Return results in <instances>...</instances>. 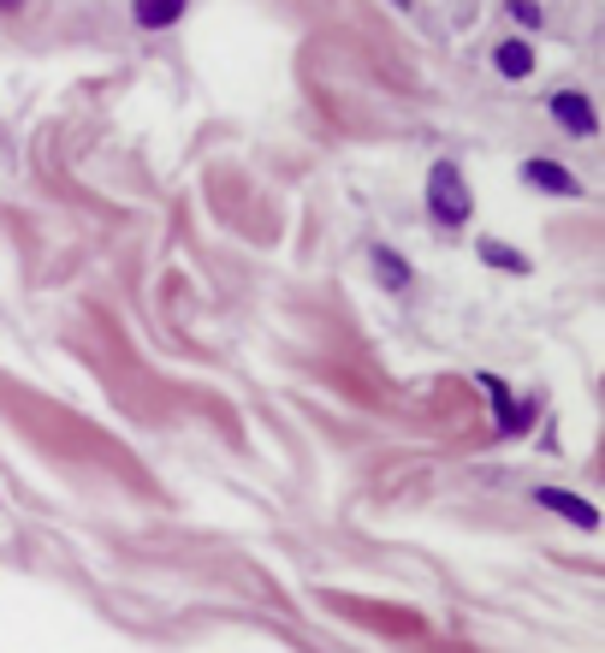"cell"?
<instances>
[{"mask_svg":"<svg viewBox=\"0 0 605 653\" xmlns=\"http://www.w3.org/2000/svg\"><path fill=\"white\" fill-rule=\"evenodd\" d=\"M427 208H434L439 226H463V220H469V184H463L458 161H434V172H427Z\"/></svg>","mask_w":605,"mask_h":653,"instance_id":"obj_1","label":"cell"},{"mask_svg":"<svg viewBox=\"0 0 605 653\" xmlns=\"http://www.w3.org/2000/svg\"><path fill=\"white\" fill-rule=\"evenodd\" d=\"M511 12H516V18H523V24H540V12H535V0H511Z\"/></svg>","mask_w":605,"mask_h":653,"instance_id":"obj_9","label":"cell"},{"mask_svg":"<svg viewBox=\"0 0 605 653\" xmlns=\"http://www.w3.org/2000/svg\"><path fill=\"white\" fill-rule=\"evenodd\" d=\"M540 505H546V511H558V517L564 523H576V529H600V511L594 505H588V499H576V494H564V487H540Z\"/></svg>","mask_w":605,"mask_h":653,"instance_id":"obj_2","label":"cell"},{"mask_svg":"<svg viewBox=\"0 0 605 653\" xmlns=\"http://www.w3.org/2000/svg\"><path fill=\"white\" fill-rule=\"evenodd\" d=\"M493 66L504 72V78H528V72H535V48L528 42H499Z\"/></svg>","mask_w":605,"mask_h":653,"instance_id":"obj_5","label":"cell"},{"mask_svg":"<svg viewBox=\"0 0 605 653\" xmlns=\"http://www.w3.org/2000/svg\"><path fill=\"white\" fill-rule=\"evenodd\" d=\"M24 7V0H0V12H18Z\"/></svg>","mask_w":605,"mask_h":653,"instance_id":"obj_10","label":"cell"},{"mask_svg":"<svg viewBox=\"0 0 605 653\" xmlns=\"http://www.w3.org/2000/svg\"><path fill=\"white\" fill-rule=\"evenodd\" d=\"M552 119H558V125H570L576 137H594V131H600V119H594V102H588V95H576V90L552 95Z\"/></svg>","mask_w":605,"mask_h":653,"instance_id":"obj_3","label":"cell"},{"mask_svg":"<svg viewBox=\"0 0 605 653\" xmlns=\"http://www.w3.org/2000/svg\"><path fill=\"white\" fill-rule=\"evenodd\" d=\"M528 184H540V191H558V196H576V179L564 167H552V161H528Z\"/></svg>","mask_w":605,"mask_h":653,"instance_id":"obj_6","label":"cell"},{"mask_svg":"<svg viewBox=\"0 0 605 653\" xmlns=\"http://www.w3.org/2000/svg\"><path fill=\"white\" fill-rule=\"evenodd\" d=\"M179 18H184V0H137V24L143 30H167Z\"/></svg>","mask_w":605,"mask_h":653,"instance_id":"obj_4","label":"cell"},{"mask_svg":"<svg viewBox=\"0 0 605 653\" xmlns=\"http://www.w3.org/2000/svg\"><path fill=\"white\" fill-rule=\"evenodd\" d=\"M481 256L493 261V268H511V273H523V268H528V261L516 256V249H504V244H493V238H487V244H481Z\"/></svg>","mask_w":605,"mask_h":653,"instance_id":"obj_8","label":"cell"},{"mask_svg":"<svg viewBox=\"0 0 605 653\" xmlns=\"http://www.w3.org/2000/svg\"><path fill=\"white\" fill-rule=\"evenodd\" d=\"M374 273H381L386 285H410V268H403L392 249H374Z\"/></svg>","mask_w":605,"mask_h":653,"instance_id":"obj_7","label":"cell"}]
</instances>
